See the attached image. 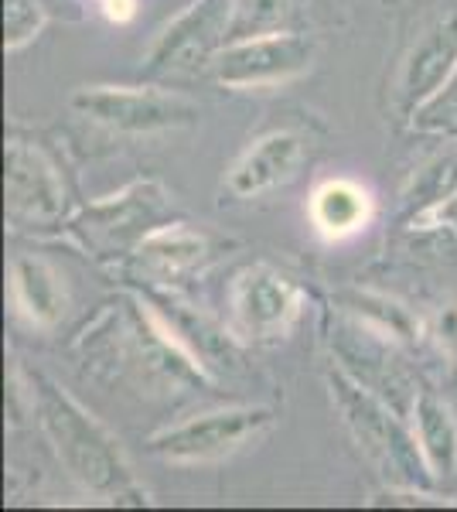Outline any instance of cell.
<instances>
[{"instance_id": "cell-1", "label": "cell", "mask_w": 457, "mask_h": 512, "mask_svg": "<svg viewBox=\"0 0 457 512\" xmlns=\"http://www.w3.org/2000/svg\"><path fill=\"white\" fill-rule=\"evenodd\" d=\"M28 400L62 468L82 492L113 506H144L147 492L137 485L120 441L93 414L45 373H28Z\"/></svg>"}, {"instance_id": "cell-2", "label": "cell", "mask_w": 457, "mask_h": 512, "mask_svg": "<svg viewBox=\"0 0 457 512\" xmlns=\"http://www.w3.org/2000/svg\"><path fill=\"white\" fill-rule=\"evenodd\" d=\"M331 403L342 414V424L355 437L359 451L379 468L382 478H389L400 489H430L437 482L430 472L417 431L403 424V414L389 407L382 396L365 390L359 379H352L345 369L328 373Z\"/></svg>"}, {"instance_id": "cell-3", "label": "cell", "mask_w": 457, "mask_h": 512, "mask_svg": "<svg viewBox=\"0 0 457 512\" xmlns=\"http://www.w3.org/2000/svg\"><path fill=\"white\" fill-rule=\"evenodd\" d=\"M171 222V198L157 181H137L120 195L89 202L69 219L72 236L96 256L134 253L154 229Z\"/></svg>"}, {"instance_id": "cell-4", "label": "cell", "mask_w": 457, "mask_h": 512, "mask_svg": "<svg viewBox=\"0 0 457 512\" xmlns=\"http://www.w3.org/2000/svg\"><path fill=\"white\" fill-rule=\"evenodd\" d=\"M72 110L113 134H164L191 127L202 110L188 96L157 86H86L72 93Z\"/></svg>"}, {"instance_id": "cell-5", "label": "cell", "mask_w": 457, "mask_h": 512, "mask_svg": "<svg viewBox=\"0 0 457 512\" xmlns=\"http://www.w3.org/2000/svg\"><path fill=\"white\" fill-rule=\"evenodd\" d=\"M270 407H226L188 417L151 437V451L174 465H202L243 451L273 427Z\"/></svg>"}, {"instance_id": "cell-6", "label": "cell", "mask_w": 457, "mask_h": 512, "mask_svg": "<svg viewBox=\"0 0 457 512\" xmlns=\"http://www.w3.org/2000/svg\"><path fill=\"white\" fill-rule=\"evenodd\" d=\"M314 38L301 31H270V35L236 38L215 55L212 76L226 89H273L304 76L314 62Z\"/></svg>"}, {"instance_id": "cell-7", "label": "cell", "mask_w": 457, "mask_h": 512, "mask_svg": "<svg viewBox=\"0 0 457 512\" xmlns=\"http://www.w3.org/2000/svg\"><path fill=\"white\" fill-rule=\"evenodd\" d=\"M4 205L18 229H52L65 219L69 192L62 171L31 140L11 137L4 147Z\"/></svg>"}, {"instance_id": "cell-8", "label": "cell", "mask_w": 457, "mask_h": 512, "mask_svg": "<svg viewBox=\"0 0 457 512\" xmlns=\"http://www.w3.org/2000/svg\"><path fill=\"white\" fill-rule=\"evenodd\" d=\"M236 0H195L181 18H174L144 59L147 76H181L212 65L229 45Z\"/></svg>"}, {"instance_id": "cell-9", "label": "cell", "mask_w": 457, "mask_h": 512, "mask_svg": "<svg viewBox=\"0 0 457 512\" xmlns=\"http://www.w3.org/2000/svg\"><path fill=\"white\" fill-rule=\"evenodd\" d=\"M304 294L287 274L256 263L236 274L229 287V311H232V335L249 342H273L284 338L294 321L301 318Z\"/></svg>"}, {"instance_id": "cell-10", "label": "cell", "mask_w": 457, "mask_h": 512, "mask_svg": "<svg viewBox=\"0 0 457 512\" xmlns=\"http://www.w3.org/2000/svg\"><path fill=\"white\" fill-rule=\"evenodd\" d=\"M331 352L338 355V369H345L352 379H359L365 390L382 396V400L400 410L403 417L410 414V407L400 400V393L417 400L420 390L410 383L400 359L393 355L389 335H382L379 328H372V325H362V321H342V325L331 332Z\"/></svg>"}, {"instance_id": "cell-11", "label": "cell", "mask_w": 457, "mask_h": 512, "mask_svg": "<svg viewBox=\"0 0 457 512\" xmlns=\"http://www.w3.org/2000/svg\"><path fill=\"white\" fill-rule=\"evenodd\" d=\"M457 72V11L437 21L406 55L400 79H396V110L413 117L430 96L444 89Z\"/></svg>"}, {"instance_id": "cell-12", "label": "cell", "mask_w": 457, "mask_h": 512, "mask_svg": "<svg viewBox=\"0 0 457 512\" xmlns=\"http://www.w3.org/2000/svg\"><path fill=\"white\" fill-rule=\"evenodd\" d=\"M215 256V246L209 233L202 229H188L181 222H168V226L154 229L144 243L130 253V270L134 277L151 280L157 287L178 284V280L195 277L198 270H205Z\"/></svg>"}, {"instance_id": "cell-13", "label": "cell", "mask_w": 457, "mask_h": 512, "mask_svg": "<svg viewBox=\"0 0 457 512\" xmlns=\"http://www.w3.org/2000/svg\"><path fill=\"white\" fill-rule=\"evenodd\" d=\"M304 161V140L294 130H270L256 137L229 168L226 188L236 198H256L287 185Z\"/></svg>"}, {"instance_id": "cell-14", "label": "cell", "mask_w": 457, "mask_h": 512, "mask_svg": "<svg viewBox=\"0 0 457 512\" xmlns=\"http://www.w3.org/2000/svg\"><path fill=\"white\" fill-rule=\"evenodd\" d=\"M11 301L18 315L35 328H55L65 315L69 291L48 260L21 253L11 260Z\"/></svg>"}, {"instance_id": "cell-15", "label": "cell", "mask_w": 457, "mask_h": 512, "mask_svg": "<svg viewBox=\"0 0 457 512\" xmlns=\"http://www.w3.org/2000/svg\"><path fill=\"white\" fill-rule=\"evenodd\" d=\"M372 219V195L359 181L331 178L314 188L311 195V222L324 239H345L365 229Z\"/></svg>"}, {"instance_id": "cell-16", "label": "cell", "mask_w": 457, "mask_h": 512, "mask_svg": "<svg viewBox=\"0 0 457 512\" xmlns=\"http://www.w3.org/2000/svg\"><path fill=\"white\" fill-rule=\"evenodd\" d=\"M457 198V147L440 154L413 175L410 188L403 192L400 222L403 226H437L440 212Z\"/></svg>"}, {"instance_id": "cell-17", "label": "cell", "mask_w": 457, "mask_h": 512, "mask_svg": "<svg viewBox=\"0 0 457 512\" xmlns=\"http://www.w3.org/2000/svg\"><path fill=\"white\" fill-rule=\"evenodd\" d=\"M413 431L423 448L434 478H454L457 475V420L444 400L434 390H420L413 400Z\"/></svg>"}, {"instance_id": "cell-18", "label": "cell", "mask_w": 457, "mask_h": 512, "mask_svg": "<svg viewBox=\"0 0 457 512\" xmlns=\"http://www.w3.org/2000/svg\"><path fill=\"white\" fill-rule=\"evenodd\" d=\"M290 14H294V0H236L229 41L287 31L284 24L290 21Z\"/></svg>"}, {"instance_id": "cell-19", "label": "cell", "mask_w": 457, "mask_h": 512, "mask_svg": "<svg viewBox=\"0 0 457 512\" xmlns=\"http://www.w3.org/2000/svg\"><path fill=\"white\" fill-rule=\"evenodd\" d=\"M410 127L423 137L457 140V72L444 82L440 93H434L417 113H413Z\"/></svg>"}, {"instance_id": "cell-20", "label": "cell", "mask_w": 457, "mask_h": 512, "mask_svg": "<svg viewBox=\"0 0 457 512\" xmlns=\"http://www.w3.org/2000/svg\"><path fill=\"white\" fill-rule=\"evenodd\" d=\"M48 14L41 0H4V48L7 52H21L31 45L41 28H45Z\"/></svg>"}, {"instance_id": "cell-21", "label": "cell", "mask_w": 457, "mask_h": 512, "mask_svg": "<svg viewBox=\"0 0 457 512\" xmlns=\"http://www.w3.org/2000/svg\"><path fill=\"white\" fill-rule=\"evenodd\" d=\"M96 4L106 11V18H113V21H130V18H134L137 0H96Z\"/></svg>"}]
</instances>
